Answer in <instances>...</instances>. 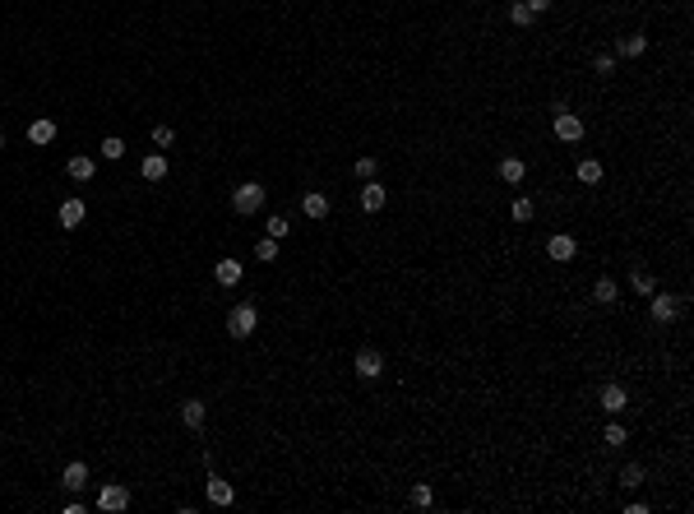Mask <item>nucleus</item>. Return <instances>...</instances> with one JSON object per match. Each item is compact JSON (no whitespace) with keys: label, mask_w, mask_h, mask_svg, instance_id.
<instances>
[{"label":"nucleus","mask_w":694,"mask_h":514,"mask_svg":"<svg viewBox=\"0 0 694 514\" xmlns=\"http://www.w3.org/2000/svg\"><path fill=\"white\" fill-rule=\"evenodd\" d=\"M356 176H361V181L375 176V158H356Z\"/></svg>","instance_id":"obj_34"},{"label":"nucleus","mask_w":694,"mask_h":514,"mask_svg":"<svg viewBox=\"0 0 694 514\" xmlns=\"http://www.w3.org/2000/svg\"><path fill=\"white\" fill-rule=\"evenodd\" d=\"M84 213H89V209H84V200H65L56 218H60V227H70V232H75V227L84 223Z\"/></svg>","instance_id":"obj_13"},{"label":"nucleus","mask_w":694,"mask_h":514,"mask_svg":"<svg viewBox=\"0 0 694 514\" xmlns=\"http://www.w3.org/2000/svg\"><path fill=\"white\" fill-rule=\"evenodd\" d=\"M60 482H65L70 491H79V487H84V482H89V463H65V473H60Z\"/></svg>","instance_id":"obj_18"},{"label":"nucleus","mask_w":694,"mask_h":514,"mask_svg":"<svg viewBox=\"0 0 694 514\" xmlns=\"http://www.w3.org/2000/svg\"><path fill=\"white\" fill-rule=\"evenodd\" d=\"M204 417H209V408H204L199 399H186V403H181V422H186V431H199V426H204Z\"/></svg>","instance_id":"obj_11"},{"label":"nucleus","mask_w":694,"mask_h":514,"mask_svg":"<svg viewBox=\"0 0 694 514\" xmlns=\"http://www.w3.org/2000/svg\"><path fill=\"white\" fill-rule=\"evenodd\" d=\"M643 51H648V37H643V33L616 37V56H643Z\"/></svg>","instance_id":"obj_15"},{"label":"nucleus","mask_w":694,"mask_h":514,"mask_svg":"<svg viewBox=\"0 0 694 514\" xmlns=\"http://www.w3.org/2000/svg\"><path fill=\"white\" fill-rule=\"evenodd\" d=\"M602 440H606V445H611V449H616V445H625V440H629V431H625V426H620V422H611V426H606V431H602Z\"/></svg>","instance_id":"obj_27"},{"label":"nucleus","mask_w":694,"mask_h":514,"mask_svg":"<svg viewBox=\"0 0 694 514\" xmlns=\"http://www.w3.org/2000/svg\"><path fill=\"white\" fill-rule=\"evenodd\" d=\"M579 181H584V186H597V181H602V162H597V158H584V162H579Z\"/></svg>","instance_id":"obj_24"},{"label":"nucleus","mask_w":694,"mask_h":514,"mask_svg":"<svg viewBox=\"0 0 694 514\" xmlns=\"http://www.w3.org/2000/svg\"><path fill=\"white\" fill-rule=\"evenodd\" d=\"M241 259H218V264H213V278L222 283V288H236V283H241Z\"/></svg>","instance_id":"obj_9"},{"label":"nucleus","mask_w":694,"mask_h":514,"mask_svg":"<svg viewBox=\"0 0 694 514\" xmlns=\"http://www.w3.org/2000/svg\"><path fill=\"white\" fill-rule=\"evenodd\" d=\"M98 510H107V514L130 510V487H121V482H107V487H102V496H98Z\"/></svg>","instance_id":"obj_4"},{"label":"nucleus","mask_w":694,"mask_h":514,"mask_svg":"<svg viewBox=\"0 0 694 514\" xmlns=\"http://www.w3.org/2000/svg\"><path fill=\"white\" fill-rule=\"evenodd\" d=\"M287 232H292V223H287L283 213H274V218H269V236H274V241H283Z\"/></svg>","instance_id":"obj_30"},{"label":"nucleus","mask_w":694,"mask_h":514,"mask_svg":"<svg viewBox=\"0 0 694 514\" xmlns=\"http://www.w3.org/2000/svg\"><path fill=\"white\" fill-rule=\"evenodd\" d=\"M532 213H537V204H532V200H523V195H518V200L509 204V218H514V223H528Z\"/></svg>","instance_id":"obj_26"},{"label":"nucleus","mask_w":694,"mask_h":514,"mask_svg":"<svg viewBox=\"0 0 694 514\" xmlns=\"http://www.w3.org/2000/svg\"><path fill=\"white\" fill-rule=\"evenodd\" d=\"M532 19H537V14H532L523 0H514V5H509V23H514V28H528Z\"/></svg>","instance_id":"obj_25"},{"label":"nucleus","mask_w":694,"mask_h":514,"mask_svg":"<svg viewBox=\"0 0 694 514\" xmlns=\"http://www.w3.org/2000/svg\"><path fill=\"white\" fill-rule=\"evenodd\" d=\"M204 491H209V505H231V501H236L231 482H222L218 473H209V487H204Z\"/></svg>","instance_id":"obj_10"},{"label":"nucleus","mask_w":694,"mask_h":514,"mask_svg":"<svg viewBox=\"0 0 694 514\" xmlns=\"http://www.w3.org/2000/svg\"><path fill=\"white\" fill-rule=\"evenodd\" d=\"M356 200H361V209H366V213H380L389 195H385V186H375V176H371V186H361V195H356Z\"/></svg>","instance_id":"obj_12"},{"label":"nucleus","mask_w":694,"mask_h":514,"mask_svg":"<svg viewBox=\"0 0 694 514\" xmlns=\"http://www.w3.org/2000/svg\"><path fill=\"white\" fill-rule=\"evenodd\" d=\"M648 311H653V320H657V324H671L676 315L685 311V302H681V297H671V292H653Z\"/></svg>","instance_id":"obj_3"},{"label":"nucleus","mask_w":694,"mask_h":514,"mask_svg":"<svg viewBox=\"0 0 694 514\" xmlns=\"http://www.w3.org/2000/svg\"><path fill=\"white\" fill-rule=\"evenodd\" d=\"M301 213H306V218H329V200H324V195H306V200H301Z\"/></svg>","instance_id":"obj_22"},{"label":"nucleus","mask_w":694,"mask_h":514,"mask_svg":"<svg viewBox=\"0 0 694 514\" xmlns=\"http://www.w3.org/2000/svg\"><path fill=\"white\" fill-rule=\"evenodd\" d=\"M172 139H176V134H172V125H158V130H153V144H158V148H167Z\"/></svg>","instance_id":"obj_33"},{"label":"nucleus","mask_w":694,"mask_h":514,"mask_svg":"<svg viewBox=\"0 0 694 514\" xmlns=\"http://www.w3.org/2000/svg\"><path fill=\"white\" fill-rule=\"evenodd\" d=\"M523 5H528L532 14H546V10H551V0H523Z\"/></svg>","instance_id":"obj_35"},{"label":"nucleus","mask_w":694,"mask_h":514,"mask_svg":"<svg viewBox=\"0 0 694 514\" xmlns=\"http://www.w3.org/2000/svg\"><path fill=\"white\" fill-rule=\"evenodd\" d=\"M102 158H107V162H121L125 158V139H116V134H107V139H102V148H98Z\"/></svg>","instance_id":"obj_23"},{"label":"nucleus","mask_w":694,"mask_h":514,"mask_svg":"<svg viewBox=\"0 0 694 514\" xmlns=\"http://www.w3.org/2000/svg\"><path fill=\"white\" fill-rule=\"evenodd\" d=\"M51 139H56V121L37 116V121L28 125V144H51Z\"/></svg>","instance_id":"obj_16"},{"label":"nucleus","mask_w":694,"mask_h":514,"mask_svg":"<svg viewBox=\"0 0 694 514\" xmlns=\"http://www.w3.org/2000/svg\"><path fill=\"white\" fill-rule=\"evenodd\" d=\"M0 148H5V134H0Z\"/></svg>","instance_id":"obj_36"},{"label":"nucleus","mask_w":694,"mask_h":514,"mask_svg":"<svg viewBox=\"0 0 694 514\" xmlns=\"http://www.w3.org/2000/svg\"><path fill=\"white\" fill-rule=\"evenodd\" d=\"M255 255H259V259H278V241H274V236H264V241L255 246Z\"/></svg>","instance_id":"obj_31"},{"label":"nucleus","mask_w":694,"mask_h":514,"mask_svg":"<svg viewBox=\"0 0 694 514\" xmlns=\"http://www.w3.org/2000/svg\"><path fill=\"white\" fill-rule=\"evenodd\" d=\"M593 302H597V306H616V302H620L616 278H597V283H593Z\"/></svg>","instance_id":"obj_14"},{"label":"nucleus","mask_w":694,"mask_h":514,"mask_svg":"<svg viewBox=\"0 0 694 514\" xmlns=\"http://www.w3.org/2000/svg\"><path fill=\"white\" fill-rule=\"evenodd\" d=\"M430 501H435V491H430L426 482H417V487H412V505H417V510H430Z\"/></svg>","instance_id":"obj_29"},{"label":"nucleus","mask_w":694,"mask_h":514,"mask_svg":"<svg viewBox=\"0 0 694 514\" xmlns=\"http://www.w3.org/2000/svg\"><path fill=\"white\" fill-rule=\"evenodd\" d=\"M139 172H143V181H162V176H167V158H162V153H148V158L139 162Z\"/></svg>","instance_id":"obj_19"},{"label":"nucleus","mask_w":694,"mask_h":514,"mask_svg":"<svg viewBox=\"0 0 694 514\" xmlns=\"http://www.w3.org/2000/svg\"><path fill=\"white\" fill-rule=\"evenodd\" d=\"M546 255H551L555 264H570V259L579 255V241H574V236H565V232H555L551 241H546Z\"/></svg>","instance_id":"obj_7"},{"label":"nucleus","mask_w":694,"mask_h":514,"mask_svg":"<svg viewBox=\"0 0 694 514\" xmlns=\"http://www.w3.org/2000/svg\"><path fill=\"white\" fill-rule=\"evenodd\" d=\"M255 329H259V311H255L250 302L231 306V315H227V334H231V338H250Z\"/></svg>","instance_id":"obj_2"},{"label":"nucleus","mask_w":694,"mask_h":514,"mask_svg":"<svg viewBox=\"0 0 694 514\" xmlns=\"http://www.w3.org/2000/svg\"><path fill=\"white\" fill-rule=\"evenodd\" d=\"M380 371H385V357H380L375 347H361V352H356V375H361V380H375Z\"/></svg>","instance_id":"obj_8"},{"label":"nucleus","mask_w":694,"mask_h":514,"mask_svg":"<svg viewBox=\"0 0 694 514\" xmlns=\"http://www.w3.org/2000/svg\"><path fill=\"white\" fill-rule=\"evenodd\" d=\"M620 482H625L629 491H634V487H643V468H639V463H625V468H620Z\"/></svg>","instance_id":"obj_28"},{"label":"nucleus","mask_w":694,"mask_h":514,"mask_svg":"<svg viewBox=\"0 0 694 514\" xmlns=\"http://www.w3.org/2000/svg\"><path fill=\"white\" fill-rule=\"evenodd\" d=\"M593 70H597V75H611V70H616V56H611V51H602V56L593 60Z\"/></svg>","instance_id":"obj_32"},{"label":"nucleus","mask_w":694,"mask_h":514,"mask_svg":"<svg viewBox=\"0 0 694 514\" xmlns=\"http://www.w3.org/2000/svg\"><path fill=\"white\" fill-rule=\"evenodd\" d=\"M629 288L639 292V297H653V292H657V283H653L648 269H634V274H629Z\"/></svg>","instance_id":"obj_21"},{"label":"nucleus","mask_w":694,"mask_h":514,"mask_svg":"<svg viewBox=\"0 0 694 514\" xmlns=\"http://www.w3.org/2000/svg\"><path fill=\"white\" fill-rule=\"evenodd\" d=\"M555 139H565V144H579L584 139V121L565 107V112H555Z\"/></svg>","instance_id":"obj_6"},{"label":"nucleus","mask_w":694,"mask_h":514,"mask_svg":"<svg viewBox=\"0 0 694 514\" xmlns=\"http://www.w3.org/2000/svg\"><path fill=\"white\" fill-rule=\"evenodd\" d=\"M93 167H98V162H93V158H84V153H75V158L65 162V172H70L75 181H89V176H93Z\"/></svg>","instance_id":"obj_20"},{"label":"nucleus","mask_w":694,"mask_h":514,"mask_svg":"<svg viewBox=\"0 0 694 514\" xmlns=\"http://www.w3.org/2000/svg\"><path fill=\"white\" fill-rule=\"evenodd\" d=\"M231 209L241 213V218L259 213V209H264V186H259V181H241V186L231 191Z\"/></svg>","instance_id":"obj_1"},{"label":"nucleus","mask_w":694,"mask_h":514,"mask_svg":"<svg viewBox=\"0 0 694 514\" xmlns=\"http://www.w3.org/2000/svg\"><path fill=\"white\" fill-rule=\"evenodd\" d=\"M597 403H602V413H611V417H616V413H625V408H629V390H625L620 380H611V385H602Z\"/></svg>","instance_id":"obj_5"},{"label":"nucleus","mask_w":694,"mask_h":514,"mask_svg":"<svg viewBox=\"0 0 694 514\" xmlns=\"http://www.w3.org/2000/svg\"><path fill=\"white\" fill-rule=\"evenodd\" d=\"M523 176H528V162H523V158H505V162H500V181L518 186Z\"/></svg>","instance_id":"obj_17"}]
</instances>
